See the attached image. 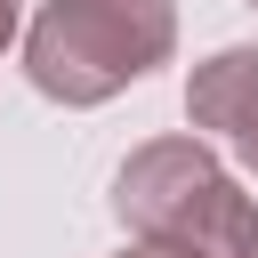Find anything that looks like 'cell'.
Here are the masks:
<instances>
[{"instance_id": "obj_3", "label": "cell", "mask_w": 258, "mask_h": 258, "mask_svg": "<svg viewBox=\"0 0 258 258\" xmlns=\"http://www.w3.org/2000/svg\"><path fill=\"white\" fill-rule=\"evenodd\" d=\"M185 121L226 145H242L258 129V40H234L185 73Z\"/></svg>"}, {"instance_id": "obj_4", "label": "cell", "mask_w": 258, "mask_h": 258, "mask_svg": "<svg viewBox=\"0 0 258 258\" xmlns=\"http://www.w3.org/2000/svg\"><path fill=\"white\" fill-rule=\"evenodd\" d=\"M16 24H24V16H16V0H0V56H8V40H16Z\"/></svg>"}, {"instance_id": "obj_2", "label": "cell", "mask_w": 258, "mask_h": 258, "mask_svg": "<svg viewBox=\"0 0 258 258\" xmlns=\"http://www.w3.org/2000/svg\"><path fill=\"white\" fill-rule=\"evenodd\" d=\"M177 48V0H40L24 24V81L48 105H105Z\"/></svg>"}, {"instance_id": "obj_6", "label": "cell", "mask_w": 258, "mask_h": 258, "mask_svg": "<svg viewBox=\"0 0 258 258\" xmlns=\"http://www.w3.org/2000/svg\"><path fill=\"white\" fill-rule=\"evenodd\" d=\"M234 153H242V161H250V169H258V129H250V137H242V145H234Z\"/></svg>"}, {"instance_id": "obj_1", "label": "cell", "mask_w": 258, "mask_h": 258, "mask_svg": "<svg viewBox=\"0 0 258 258\" xmlns=\"http://www.w3.org/2000/svg\"><path fill=\"white\" fill-rule=\"evenodd\" d=\"M113 218L177 258H258V202L202 137H145L113 169Z\"/></svg>"}, {"instance_id": "obj_5", "label": "cell", "mask_w": 258, "mask_h": 258, "mask_svg": "<svg viewBox=\"0 0 258 258\" xmlns=\"http://www.w3.org/2000/svg\"><path fill=\"white\" fill-rule=\"evenodd\" d=\"M113 258H177V250H153V242H129V250H113Z\"/></svg>"}, {"instance_id": "obj_7", "label": "cell", "mask_w": 258, "mask_h": 258, "mask_svg": "<svg viewBox=\"0 0 258 258\" xmlns=\"http://www.w3.org/2000/svg\"><path fill=\"white\" fill-rule=\"evenodd\" d=\"M250 8H258V0H250Z\"/></svg>"}]
</instances>
